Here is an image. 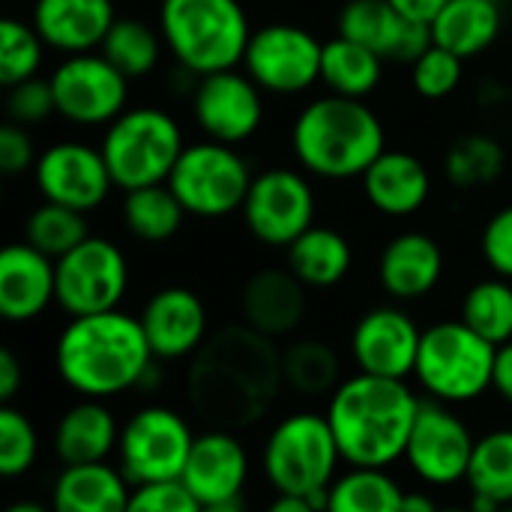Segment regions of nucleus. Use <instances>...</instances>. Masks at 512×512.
I'll return each instance as SVG.
<instances>
[{
  "instance_id": "obj_41",
  "label": "nucleus",
  "mask_w": 512,
  "mask_h": 512,
  "mask_svg": "<svg viewBox=\"0 0 512 512\" xmlns=\"http://www.w3.org/2000/svg\"><path fill=\"white\" fill-rule=\"evenodd\" d=\"M39 453V438L33 423L12 408L9 402H3L0 408V474L3 477H21L33 468Z\"/></svg>"
},
{
  "instance_id": "obj_47",
  "label": "nucleus",
  "mask_w": 512,
  "mask_h": 512,
  "mask_svg": "<svg viewBox=\"0 0 512 512\" xmlns=\"http://www.w3.org/2000/svg\"><path fill=\"white\" fill-rule=\"evenodd\" d=\"M18 387H21V363L9 348H3L0 351V402H12Z\"/></svg>"
},
{
  "instance_id": "obj_16",
  "label": "nucleus",
  "mask_w": 512,
  "mask_h": 512,
  "mask_svg": "<svg viewBox=\"0 0 512 512\" xmlns=\"http://www.w3.org/2000/svg\"><path fill=\"white\" fill-rule=\"evenodd\" d=\"M180 480L195 495L201 510H237L243 507L240 495L249 480L246 447L234 438L231 429L210 426L207 432L195 435Z\"/></svg>"
},
{
  "instance_id": "obj_36",
  "label": "nucleus",
  "mask_w": 512,
  "mask_h": 512,
  "mask_svg": "<svg viewBox=\"0 0 512 512\" xmlns=\"http://www.w3.org/2000/svg\"><path fill=\"white\" fill-rule=\"evenodd\" d=\"M507 153L489 135H462L450 144L444 156V174L459 189L489 186L504 174Z\"/></svg>"
},
{
  "instance_id": "obj_46",
  "label": "nucleus",
  "mask_w": 512,
  "mask_h": 512,
  "mask_svg": "<svg viewBox=\"0 0 512 512\" xmlns=\"http://www.w3.org/2000/svg\"><path fill=\"white\" fill-rule=\"evenodd\" d=\"M30 165H36V150L27 135V129L15 120H9L0 129V171L3 174H21Z\"/></svg>"
},
{
  "instance_id": "obj_9",
  "label": "nucleus",
  "mask_w": 512,
  "mask_h": 512,
  "mask_svg": "<svg viewBox=\"0 0 512 512\" xmlns=\"http://www.w3.org/2000/svg\"><path fill=\"white\" fill-rule=\"evenodd\" d=\"M168 186L186 207V213L201 219H222L243 210L246 192L252 186V171L246 159L225 141L186 144L180 159L168 174Z\"/></svg>"
},
{
  "instance_id": "obj_33",
  "label": "nucleus",
  "mask_w": 512,
  "mask_h": 512,
  "mask_svg": "<svg viewBox=\"0 0 512 512\" xmlns=\"http://www.w3.org/2000/svg\"><path fill=\"white\" fill-rule=\"evenodd\" d=\"M405 492L387 468H357L336 477L330 486V510L336 512H402Z\"/></svg>"
},
{
  "instance_id": "obj_19",
  "label": "nucleus",
  "mask_w": 512,
  "mask_h": 512,
  "mask_svg": "<svg viewBox=\"0 0 512 512\" xmlns=\"http://www.w3.org/2000/svg\"><path fill=\"white\" fill-rule=\"evenodd\" d=\"M423 330L396 306L366 312L351 333V354L360 372L381 378H408L417 366Z\"/></svg>"
},
{
  "instance_id": "obj_25",
  "label": "nucleus",
  "mask_w": 512,
  "mask_h": 512,
  "mask_svg": "<svg viewBox=\"0 0 512 512\" xmlns=\"http://www.w3.org/2000/svg\"><path fill=\"white\" fill-rule=\"evenodd\" d=\"M363 192L378 213L411 216L429 201L432 177L414 153L381 150L378 159L363 171Z\"/></svg>"
},
{
  "instance_id": "obj_32",
  "label": "nucleus",
  "mask_w": 512,
  "mask_h": 512,
  "mask_svg": "<svg viewBox=\"0 0 512 512\" xmlns=\"http://www.w3.org/2000/svg\"><path fill=\"white\" fill-rule=\"evenodd\" d=\"M186 207L165 183H150L138 189H126L123 198V222L144 243H162L174 237L183 225Z\"/></svg>"
},
{
  "instance_id": "obj_24",
  "label": "nucleus",
  "mask_w": 512,
  "mask_h": 512,
  "mask_svg": "<svg viewBox=\"0 0 512 512\" xmlns=\"http://www.w3.org/2000/svg\"><path fill=\"white\" fill-rule=\"evenodd\" d=\"M114 0H36L33 27L63 54L102 48L114 24Z\"/></svg>"
},
{
  "instance_id": "obj_18",
  "label": "nucleus",
  "mask_w": 512,
  "mask_h": 512,
  "mask_svg": "<svg viewBox=\"0 0 512 512\" xmlns=\"http://www.w3.org/2000/svg\"><path fill=\"white\" fill-rule=\"evenodd\" d=\"M33 177L45 201H57L81 213L96 210L114 186L102 150L81 141H57L42 150L36 156Z\"/></svg>"
},
{
  "instance_id": "obj_27",
  "label": "nucleus",
  "mask_w": 512,
  "mask_h": 512,
  "mask_svg": "<svg viewBox=\"0 0 512 512\" xmlns=\"http://www.w3.org/2000/svg\"><path fill=\"white\" fill-rule=\"evenodd\" d=\"M117 441L120 429L114 414L102 405V399L87 396L72 405L54 429V453L63 465L105 462Z\"/></svg>"
},
{
  "instance_id": "obj_1",
  "label": "nucleus",
  "mask_w": 512,
  "mask_h": 512,
  "mask_svg": "<svg viewBox=\"0 0 512 512\" xmlns=\"http://www.w3.org/2000/svg\"><path fill=\"white\" fill-rule=\"evenodd\" d=\"M282 351L249 324L222 327L192 354L186 399L195 417L216 429L258 423L282 390Z\"/></svg>"
},
{
  "instance_id": "obj_13",
  "label": "nucleus",
  "mask_w": 512,
  "mask_h": 512,
  "mask_svg": "<svg viewBox=\"0 0 512 512\" xmlns=\"http://www.w3.org/2000/svg\"><path fill=\"white\" fill-rule=\"evenodd\" d=\"M48 81L54 90L57 114L69 123L102 126L126 111L129 78L105 54H69Z\"/></svg>"
},
{
  "instance_id": "obj_21",
  "label": "nucleus",
  "mask_w": 512,
  "mask_h": 512,
  "mask_svg": "<svg viewBox=\"0 0 512 512\" xmlns=\"http://www.w3.org/2000/svg\"><path fill=\"white\" fill-rule=\"evenodd\" d=\"M141 327L156 360H183L207 339V309L189 288H162L141 309Z\"/></svg>"
},
{
  "instance_id": "obj_11",
  "label": "nucleus",
  "mask_w": 512,
  "mask_h": 512,
  "mask_svg": "<svg viewBox=\"0 0 512 512\" xmlns=\"http://www.w3.org/2000/svg\"><path fill=\"white\" fill-rule=\"evenodd\" d=\"M129 288L126 255L105 237H84L57 258V306L69 315L117 309Z\"/></svg>"
},
{
  "instance_id": "obj_10",
  "label": "nucleus",
  "mask_w": 512,
  "mask_h": 512,
  "mask_svg": "<svg viewBox=\"0 0 512 512\" xmlns=\"http://www.w3.org/2000/svg\"><path fill=\"white\" fill-rule=\"evenodd\" d=\"M192 441L195 435L177 411L162 405H147L135 411L120 429V441H117L120 471L132 486L180 477Z\"/></svg>"
},
{
  "instance_id": "obj_45",
  "label": "nucleus",
  "mask_w": 512,
  "mask_h": 512,
  "mask_svg": "<svg viewBox=\"0 0 512 512\" xmlns=\"http://www.w3.org/2000/svg\"><path fill=\"white\" fill-rule=\"evenodd\" d=\"M483 258L486 264L512 282V204L498 210L483 228Z\"/></svg>"
},
{
  "instance_id": "obj_43",
  "label": "nucleus",
  "mask_w": 512,
  "mask_h": 512,
  "mask_svg": "<svg viewBox=\"0 0 512 512\" xmlns=\"http://www.w3.org/2000/svg\"><path fill=\"white\" fill-rule=\"evenodd\" d=\"M129 510L132 512H198L195 495L186 489L180 477L171 480H153L141 483L129 495Z\"/></svg>"
},
{
  "instance_id": "obj_29",
  "label": "nucleus",
  "mask_w": 512,
  "mask_h": 512,
  "mask_svg": "<svg viewBox=\"0 0 512 512\" xmlns=\"http://www.w3.org/2000/svg\"><path fill=\"white\" fill-rule=\"evenodd\" d=\"M504 15L495 0H447L432 21L435 45L459 54L462 60L483 54L501 33Z\"/></svg>"
},
{
  "instance_id": "obj_22",
  "label": "nucleus",
  "mask_w": 512,
  "mask_h": 512,
  "mask_svg": "<svg viewBox=\"0 0 512 512\" xmlns=\"http://www.w3.org/2000/svg\"><path fill=\"white\" fill-rule=\"evenodd\" d=\"M57 300V261L33 243H12L0 252V315L12 324L33 321Z\"/></svg>"
},
{
  "instance_id": "obj_20",
  "label": "nucleus",
  "mask_w": 512,
  "mask_h": 512,
  "mask_svg": "<svg viewBox=\"0 0 512 512\" xmlns=\"http://www.w3.org/2000/svg\"><path fill=\"white\" fill-rule=\"evenodd\" d=\"M339 33L399 63H414L435 42L432 24L402 15L390 0H348L339 12Z\"/></svg>"
},
{
  "instance_id": "obj_51",
  "label": "nucleus",
  "mask_w": 512,
  "mask_h": 512,
  "mask_svg": "<svg viewBox=\"0 0 512 512\" xmlns=\"http://www.w3.org/2000/svg\"><path fill=\"white\" fill-rule=\"evenodd\" d=\"M438 504L432 495H423V492H408L405 501H402V512H435Z\"/></svg>"
},
{
  "instance_id": "obj_15",
  "label": "nucleus",
  "mask_w": 512,
  "mask_h": 512,
  "mask_svg": "<svg viewBox=\"0 0 512 512\" xmlns=\"http://www.w3.org/2000/svg\"><path fill=\"white\" fill-rule=\"evenodd\" d=\"M192 114L207 138L240 144L252 138L264 120L261 87L246 69H219L201 75L192 90Z\"/></svg>"
},
{
  "instance_id": "obj_28",
  "label": "nucleus",
  "mask_w": 512,
  "mask_h": 512,
  "mask_svg": "<svg viewBox=\"0 0 512 512\" xmlns=\"http://www.w3.org/2000/svg\"><path fill=\"white\" fill-rule=\"evenodd\" d=\"M129 480L105 462L66 465L54 483L57 512H120L129 510Z\"/></svg>"
},
{
  "instance_id": "obj_5",
  "label": "nucleus",
  "mask_w": 512,
  "mask_h": 512,
  "mask_svg": "<svg viewBox=\"0 0 512 512\" xmlns=\"http://www.w3.org/2000/svg\"><path fill=\"white\" fill-rule=\"evenodd\" d=\"M159 33L195 78L243 63L252 27L240 0H162Z\"/></svg>"
},
{
  "instance_id": "obj_23",
  "label": "nucleus",
  "mask_w": 512,
  "mask_h": 512,
  "mask_svg": "<svg viewBox=\"0 0 512 512\" xmlns=\"http://www.w3.org/2000/svg\"><path fill=\"white\" fill-rule=\"evenodd\" d=\"M240 312L252 330L282 339L294 333L306 315V285L291 267H264L243 285Z\"/></svg>"
},
{
  "instance_id": "obj_3",
  "label": "nucleus",
  "mask_w": 512,
  "mask_h": 512,
  "mask_svg": "<svg viewBox=\"0 0 512 512\" xmlns=\"http://www.w3.org/2000/svg\"><path fill=\"white\" fill-rule=\"evenodd\" d=\"M153 360L141 318L120 309L72 318L54 348L57 375L87 399H111L141 387Z\"/></svg>"
},
{
  "instance_id": "obj_35",
  "label": "nucleus",
  "mask_w": 512,
  "mask_h": 512,
  "mask_svg": "<svg viewBox=\"0 0 512 512\" xmlns=\"http://www.w3.org/2000/svg\"><path fill=\"white\" fill-rule=\"evenodd\" d=\"M471 495H486L495 504H512V429H495L474 444L465 477Z\"/></svg>"
},
{
  "instance_id": "obj_31",
  "label": "nucleus",
  "mask_w": 512,
  "mask_h": 512,
  "mask_svg": "<svg viewBox=\"0 0 512 512\" xmlns=\"http://www.w3.org/2000/svg\"><path fill=\"white\" fill-rule=\"evenodd\" d=\"M381 75H384V57L369 45L354 42L342 33L324 42L321 81L330 87V93L366 99L381 84Z\"/></svg>"
},
{
  "instance_id": "obj_30",
  "label": "nucleus",
  "mask_w": 512,
  "mask_h": 512,
  "mask_svg": "<svg viewBox=\"0 0 512 512\" xmlns=\"http://www.w3.org/2000/svg\"><path fill=\"white\" fill-rule=\"evenodd\" d=\"M351 261V243L327 225H309L288 246V267L306 288L339 285L348 276Z\"/></svg>"
},
{
  "instance_id": "obj_26",
  "label": "nucleus",
  "mask_w": 512,
  "mask_h": 512,
  "mask_svg": "<svg viewBox=\"0 0 512 512\" xmlns=\"http://www.w3.org/2000/svg\"><path fill=\"white\" fill-rule=\"evenodd\" d=\"M444 276V252L438 240L420 231H405L393 237L378 261V279L384 291L396 300L426 297Z\"/></svg>"
},
{
  "instance_id": "obj_44",
  "label": "nucleus",
  "mask_w": 512,
  "mask_h": 512,
  "mask_svg": "<svg viewBox=\"0 0 512 512\" xmlns=\"http://www.w3.org/2000/svg\"><path fill=\"white\" fill-rule=\"evenodd\" d=\"M6 111H9V120L21 123V126H30V123H42L45 117H51L57 111L54 105V90H51V81H42V78H27L15 87H9V99H6Z\"/></svg>"
},
{
  "instance_id": "obj_37",
  "label": "nucleus",
  "mask_w": 512,
  "mask_h": 512,
  "mask_svg": "<svg viewBox=\"0 0 512 512\" xmlns=\"http://www.w3.org/2000/svg\"><path fill=\"white\" fill-rule=\"evenodd\" d=\"M462 321L477 330L492 345H504L512 339V285L510 279H486L477 282L462 303Z\"/></svg>"
},
{
  "instance_id": "obj_42",
  "label": "nucleus",
  "mask_w": 512,
  "mask_h": 512,
  "mask_svg": "<svg viewBox=\"0 0 512 512\" xmlns=\"http://www.w3.org/2000/svg\"><path fill=\"white\" fill-rule=\"evenodd\" d=\"M411 66H414L411 69L414 90L423 99H444L462 81V57L453 54V51H447L444 45H435V42Z\"/></svg>"
},
{
  "instance_id": "obj_12",
  "label": "nucleus",
  "mask_w": 512,
  "mask_h": 512,
  "mask_svg": "<svg viewBox=\"0 0 512 512\" xmlns=\"http://www.w3.org/2000/svg\"><path fill=\"white\" fill-rule=\"evenodd\" d=\"M321 57L324 42H318L306 27L279 21L252 30L243 69L261 90L294 96L321 81Z\"/></svg>"
},
{
  "instance_id": "obj_49",
  "label": "nucleus",
  "mask_w": 512,
  "mask_h": 512,
  "mask_svg": "<svg viewBox=\"0 0 512 512\" xmlns=\"http://www.w3.org/2000/svg\"><path fill=\"white\" fill-rule=\"evenodd\" d=\"M402 15H408V18H414V21H426V24H432L435 21V15L444 9V3L447 0H390Z\"/></svg>"
},
{
  "instance_id": "obj_50",
  "label": "nucleus",
  "mask_w": 512,
  "mask_h": 512,
  "mask_svg": "<svg viewBox=\"0 0 512 512\" xmlns=\"http://www.w3.org/2000/svg\"><path fill=\"white\" fill-rule=\"evenodd\" d=\"M312 498H303V495H279L273 501V512H312Z\"/></svg>"
},
{
  "instance_id": "obj_4",
  "label": "nucleus",
  "mask_w": 512,
  "mask_h": 512,
  "mask_svg": "<svg viewBox=\"0 0 512 512\" xmlns=\"http://www.w3.org/2000/svg\"><path fill=\"white\" fill-rule=\"evenodd\" d=\"M297 162L324 180H351L378 159L384 147V126L378 114L351 96H321L309 102L291 129Z\"/></svg>"
},
{
  "instance_id": "obj_39",
  "label": "nucleus",
  "mask_w": 512,
  "mask_h": 512,
  "mask_svg": "<svg viewBox=\"0 0 512 512\" xmlns=\"http://www.w3.org/2000/svg\"><path fill=\"white\" fill-rule=\"evenodd\" d=\"M27 243H33L39 252H45L48 258H60L69 249H75L87 234V222L84 213L57 201H45L42 207H36L24 225Z\"/></svg>"
},
{
  "instance_id": "obj_40",
  "label": "nucleus",
  "mask_w": 512,
  "mask_h": 512,
  "mask_svg": "<svg viewBox=\"0 0 512 512\" xmlns=\"http://www.w3.org/2000/svg\"><path fill=\"white\" fill-rule=\"evenodd\" d=\"M42 45L45 39L33 24L18 18L0 21V84L15 87L33 78L42 63Z\"/></svg>"
},
{
  "instance_id": "obj_7",
  "label": "nucleus",
  "mask_w": 512,
  "mask_h": 512,
  "mask_svg": "<svg viewBox=\"0 0 512 512\" xmlns=\"http://www.w3.org/2000/svg\"><path fill=\"white\" fill-rule=\"evenodd\" d=\"M342 462L336 435L327 414L297 411L273 426L264 441L261 465L267 483L276 495L312 498L327 492L336 480V465Z\"/></svg>"
},
{
  "instance_id": "obj_2",
  "label": "nucleus",
  "mask_w": 512,
  "mask_h": 512,
  "mask_svg": "<svg viewBox=\"0 0 512 512\" xmlns=\"http://www.w3.org/2000/svg\"><path fill=\"white\" fill-rule=\"evenodd\" d=\"M420 399L402 378L357 372L342 381L327 405L342 462L357 468H390L405 459Z\"/></svg>"
},
{
  "instance_id": "obj_14",
  "label": "nucleus",
  "mask_w": 512,
  "mask_h": 512,
  "mask_svg": "<svg viewBox=\"0 0 512 512\" xmlns=\"http://www.w3.org/2000/svg\"><path fill=\"white\" fill-rule=\"evenodd\" d=\"M243 222L255 240L288 249L309 225H315L312 183L291 168H270L252 177L243 201Z\"/></svg>"
},
{
  "instance_id": "obj_38",
  "label": "nucleus",
  "mask_w": 512,
  "mask_h": 512,
  "mask_svg": "<svg viewBox=\"0 0 512 512\" xmlns=\"http://www.w3.org/2000/svg\"><path fill=\"white\" fill-rule=\"evenodd\" d=\"M159 51H162L159 33L138 18H117L102 42V54L126 78H141L153 72V66L159 63Z\"/></svg>"
},
{
  "instance_id": "obj_17",
  "label": "nucleus",
  "mask_w": 512,
  "mask_h": 512,
  "mask_svg": "<svg viewBox=\"0 0 512 512\" xmlns=\"http://www.w3.org/2000/svg\"><path fill=\"white\" fill-rule=\"evenodd\" d=\"M474 444L477 441L471 438L468 426L450 408L432 399L420 405L405 459L423 483L453 486L468 477Z\"/></svg>"
},
{
  "instance_id": "obj_8",
  "label": "nucleus",
  "mask_w": 512,
  "mask_h": 512,
  "mask_svg": "<svg viewBox=\"0 0 512 512\" xmlns=\"http://www.w3.org/2000/svg\"><path fill=\"white\" fill-rule=\"evenodd\" d=\"M183 147L186 144L180 123L168 111L153 105L126 108L108 123L99 144L111 180L123 192L150 183H165Z\"/></svg>"
},
{
  "instance_id": "obj_48",
  "label": "nucleus",
  "mask_w": 512,
  "mask_h": 512,
  "mask_svg": "<svg viewBox=\"0 0 512 512\" xmlns=\"http://www.w3.org/2000/svg\"><path fill=\"white\" fill-rule=\"evenodd\" d=\"M492 387L512 402V339L498 345V357H495V378H492Z\"/></svg>"
},
{
  "instance_id": "obj_34",
  "label": "nucleus",
  "mask_w": 512,
  "mask_h": 512,
  "mask_svg": "<svg viewBox=\"0 0 512 512\" xmlns=\"http://www.w3.org/2000/svg\"><path fill=\"white\" fill-rule=\"evenodd\" d=\"M339 354L321 339H300L282 351V378L300 396H327L342 381Z\"/></svg>"
},
{
  "instance_id": "obj_6",
  "label": "nucleus",
  "mask_w": 512,
  "mask_h": 512,
  "mask_svg": "<svg viewBox=\"0 0 512 512\" xmlns=\"http://www.w3.org/2000/svg\"><path fill=\"white\" fill-rule=\"evenodd\" d=\"M495 357L498 345L483 339L465 321H441L423 330L414 375L432 399L465 405L492 387Z\"/></svg>"
},
{
  "instance_id": "obj_52",
  "label": "nucleus",
  "mask_w": 512,
  "mask_h": 512,
  "mask_svg": "<svg viewBox=\"0 0 512 512\" xmlns=\"http://www.w3.org/2000/svg\"><path fill=\"white\" fill-rule=\"evenodd\" d=\"M6 512H45V507H39V504H30V501H24V504H12Z\"/></svg>"
}]
</instances>
